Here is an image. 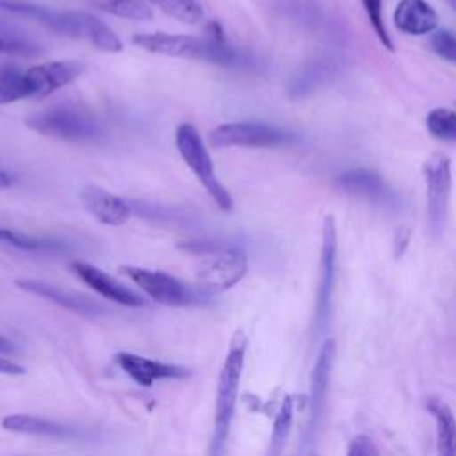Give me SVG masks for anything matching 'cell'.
Segmentation results:
<instances>
[{
    "mask_svg": "<svg viewBox=\"0 0 456 456\" xmlns=\"http://www.w3.org/2000/svg\"><path fill=\"white\" fill-rule=\"evenodd\" d=\"M0 7L23 18H30L53 34L86 39L98 50L112 53L123 50V43L116 32L94 14L84 11H53L25 0H0Z\"/></svg>",
    "mask_w": 456,
    "mask_h": 456,
    "instance_id": "1",
    "label": "cell"
},
{
    "mask_svg": "<svg viewBox=\"0 0 456 456\" xmlns=\"http://www.w3.org/2000/svg\"><path fill=\"white\" fill-rule=\"evenodd\" d=\"M132 43L150 53L203 61L217 66H235L246 61V55L230 46L226 39H216L212 36L200 37L189 34L141 32L132 36Z\"/></svg>",
    "mask_w": 456,
    "mask_h": 456,
    "instance_id": "2",
    "label": "cell"
},
{
    "mask_svg": "<svg viewBox=\"0 0 456 456\" xmlns=\"http://www.w3.org/2000/svg\"><path fill=\"white\" fill-rule=\"evenodd\" d=\"M248 338L242 331H237L232 338L228 354L224 358L223 369L217 378V390H216V408H214V435L210 444V456H221L230 426L235 413L239 385L244 369V354H246Z\"/></svg>",
    "mask_w": 456,
    "mask_h": 456,
    "instance_id": "3",
    "label": "cell"
},
{
    "mask_svg": "<svg viewBox=\"0 0 456 456\" xmlns=\"http://www.w3.org/2000/svg\"><path fill=\"white\" fill-rule=\"evenodd\" d=\"M25 125L46 137L71 142H94L103 135L100 121L89 110L75 105H55L30 114L25 118Z\"/></svg>",
    "mask_w": 456,
    "mask_h": 456,
    "instance_id": "4",
    "label": "cell"
},
{
    "mask_svg": "<svg viewBox=\"0 0 456 456\" xmlns=\"http://www.w3.org/2000/svg\"><path fill=\"white\" fill-rule=\"evenodd\" d=\"M175 144H176L180 157L183 159L187 167L196 175L198 182L203 185L207 194L214 200V203L221 210L230 212L233 207V200H232L228 189L219 182V178L214 171L210 153H208L200 132L196 130V126L191 123H180L176 128V134H175Z\"/></svg>",
    "mask_w": 456,
    "mask_h": 456,
    "instance_id": "5",
    "label": "cell"
},
{
    "mask_svg": "<svg viewBox=\"0 0 456 456\" xmlns=\"http://www.w3.org/2000/svg\"><path fill=\"white\" fill-rule=\"evenodd\" d=\"M294 142H297L296 134L260 121L224 123L208 134L210 148H278Z\"/></svg>",
    "mask_w": 456,
    "mask_h": 456,
    "instance_id": "6",
    "label": "cell"
},
{
    "mask_svg": "<svg viewBox=\"0 0 456 456\" xmlns=\"http://www.w3.org/2000/svg\"><path fill=\"white\" fill-rule=\"evenodd\" d=\"M119 271L128 276L139 289H142L153 301L167 306H183L205 301V294L200 287L187 285L185 281L162 273L142 269L135 265H121Z\"/></svg>",
    "mask_w": 456,
    "mask_h": 456,
    "instance_id": "7",
    "label": "cell"
},
{
    "mask_svg": "<svg viewBox=\"0 0 456 456\" xmlns=\"http://www.w3.org/2000/svg\"><path fill=\"white\" fill-rule=\"evenodd\" d=\"M426 178V200H428V232L433 239L444 235L447 216H449V200H451V162L444 153H433L422 166Z\"/></svg>",
    "mask_w": 456,
    "mask_h": 456,
    "instance_id": "8",
    "label": "cell"
},
{
    "mask_svg": "<svg viewBox=\"0 0 456 456\" xmlns=\"http://www.w3.org/2000/svg\"><path fill=\"white\" fill-rule=\"evenodd\" d=\"M248 271V256L235 248L223 246L208 253L196 269L198 285L205 294L223 292L237 285Z\"/></svg>",
    "mask_w": 456,
    "mask_h": 456,
    "instance_id": "9",
    "label": "cell"
},
{
    "mask_svg": "<svg viewBox=\"0 0 456 456\" xmlns=\"http://www.w3.org/2000/svg\"><path fill=\"white\" fill-rule=\"evenodd\" d=\"M337 269V228L333 216H326L321 232V264L315 297V326L322 331L328 326Z\"/></svg>",
    "mask_w": 456,
    "mask_h": 456,
    "instance_id": "10",
    "label": "cell"
},
{
    "mask_svg": "<svg viewBox=\"0 0 456 456\" xmlns=\"http://www.w3.org/2000/svg\"><path fill=\"white\" fill-rule=\"evenodd\" d=\"M86 71V64L80 61H52L36 64L27 69L32 98H45L57 89L68 86Z\"/></svg>",
    "mask_w": 456,
    "mask_h": 456,
    "instance_id": "11",
    "label": "cell"
},
{
    "mask_svg": "<svg viewBox=\"0 0 456 456\" xmlns=\"http://www.w3.org/2000/svg\"><path fill=\"white\" fill-rule=\"evenodd\" d=\"M69 269L86 283L89 285L94 292L103 296L105 299H110L114 303H119L123 306H142L144 299L135 294L132 289L118 281L114 276L107 274L105 271L94 267L93 264L75 260L69 264Z\"/></svg>",
    "mask_w": 456,
    "mask_h": 456,
    "instance_id": "12",
    "label": "cell"
},
{
    "mask_svg": "<svg viewBox=\"0 0 456 456\" xmlns=\"http://www.w3.org/2000/svg\"><path fill=\"white\" fill-rule=\"evenodd\" d=\"M84 208L102 224L121 226L132 216V207L119 196L105 191L100 185H86L78 192Z\"/></svg>",
    "mask_w": 456,
    "mask_h": 456,
    "instance_id": "13",
    "label": "cell"
},
{
    "mask_svg": "<svg viewBox=\"0 0 456 456\" xmlns=\"http://www.w3.org/2000/svg\"><path fill=\"white\" fill-rule=\"evenodd\" d=\"M114 360L134 381L142 387H150L157 379H182L192 374V370L183 365L164 363L132 353H118Z\"/></svg>",
    "mask_w": 456,
    "mask_h": 456,
    "instance_id": "14",
    "label": "cell"
},
{
    "mask_svg": "<svg viewBox=\"0 0 456 456\" xmlns=\"http://www.w3.org/2000/svg\"><path fill=\"white\" fill-rule=\"evenodd\" d=\"M333 362H335V342L331 338H328L319 349V354H317L315 365L312 369V376H310V397H308L310 433H314L317 429V426L322 419L324 408H326Z\"/></svg>",
    "mask_w": 456,
    "mask_h": 456,
    "instance_id": "15",
    "label": "cell"
},
{
    "mask_svg": "<svg viewBox=\"0 0 456 456\" xmlns=\"http://www.w3.org/2000/svg\"><path fill=\"white\" fill-rule=\"evenodd\" d=\"M16 287L28 292V294H34V296L45 297L48 301H53L59 306H62L66 310H71L75 314L96 315V314L103 312V308L98 303H94L93 299H89L86 296H80V294H75V292H69V290H62V289H59L52 283L41 281V280H16Z\"/></svg>",
    "mask_w": 456,
    "mask_h": 456,
    "instance_id": "16",
    "label": "cell"
},
{
    "mask_svg": "<svg viewBox=\"0 0 456 456\" xmlns=\"http://www.w3.org/2000/svg\"><path fill=\"white\" fill-rule=\"evenodd\" d=\"M394 23L404 34L424 36L438 27V14L426 0H401L394 11Z\"/></svg>",
    "mask_w": 456,
    "mask_h": 456,
    "instance_id": "17",
    "label": "cell"
},
{
    "mask_svg": "<svg viewBox=\"0 0 456 456\" xmlns=\"http://www.w3.org/2000/svg\"><path fill=\"white\" fill-rule=\"evenodd\" d=\"M2 428L12 433L39 435V436H50V438H71L77 435L73 428L62 422L50 420L39 415H28V413H12L4 417Z\"/></svg>",
    "mask_w": 456,
    "mask_h": 456,
    "instance_id": "18",
    "label": "cell"
},
{
    "mask_svg": "<svg viewBox=\"0 0 456 456\" xmlns=\"http://www.w3.org/2000/svg\"><path fill=\"white\" fill-rule=\"evenodd\" d=\"M426 408L435 420L436 456H456V417L451 406L438 397H429Z\"/></svg>",
    "mask_w": 456,
    "mask_h": 456,
    "instance_id": "19",
    "label": "cell"
},
{
    "mask_svg": "<svg viewBox=\"0 0 456 456\" xmlns=\"http://www.w3.org/2000/svg\"><path fill=\"white\" fill-rule=\"evenodd\" d=\"M338 185L347 194L363 198L367 201H385L388 196V187L383 178L367 169H351L338 176Z\"/></svg>",
    "mask_w": 456,
    "mask_h": 456,
    "instance_id": "20",
    "label": "cell"
},
{
    "mask_svg": "<svg viewBox=\"0 0 456 456\" xmlns=\"http://www.w3.org/2000/svg\"><path fill=\"white\" fill-rule=\"evenodd\" d=\"M32 98V87L27 69L16 66H0V105Z\"/></svg>",
    "mask_w": 456,
    "mask_h": 456,
    "instance_id": "21",
    "label": "cell"
},
{
    "mask_svg": "<svg viewBox=\"0 0 456 456\" xmlns=\"http://www.w3.org/2000/svg\"><path fill=\"white\" fill-rule=\"evenodd\" d=\"M292 419H294V401L290 395H285L274 417L267 456H281L292 428Z\"/></svg>",
    "mask_w": 456,
    "mask_h": 456,
    "instance_id": "22",
    "label": "cell"
},
{
    "mask_svg": "<svg viewBox=\"0 0 456 456\" xmlns=\"http://www.w3.org/2000/svg\"><path fill=\"white\" fill-rule=\"evenodd\" d=\"M0 242L21 251H62L66 244L50 237H32L14 230L0 228Z\"/></svg>",
    "mask_w": 456,
    "mask_h": 456,
    "instance_id": "23",
    "label": "cell"
},
{
    "mask_svg": "<svg viewBox=\"0 0 456 456\" xmlns=\"http://www.w3.org/2000/svg\"><path fill=\"white\" fill-rule=\"evenodd\" d=\"M94 7L126 20L146 21L153 16L151 7L146 0H89Z\"/></svg>",
    "mask_w": 456,
    "mask_h": 456,
    "instance_id": "24",
    "label": "cell"
},
{
    "mask_svg": "<svg viewBox=\"0 0 456 456\" xmlns=\"http://www.w3.org/2000/svg\"><path fill=\"white\" fill-rule=\"evenodd\" d=\"M428 132L445 142H456V112L447 107H435L426 116Z\"/></svg>",
    "mask_w": 456,
    "mask_h": 456,
    "instance_id": "25",
    "label": "cell"
},
{
    "mask_svg": "<svg viewBox=\"0 0 456 456\" xmlns=\"http://www.w3.org/2000/svg\"><path fill=\"white\" fill-rule=\"evenodd\" d=\"M160 11L183 23H198L203 20V9L198 0H150Z\"/></svg>",
    "mask_w": 456,
    "mask_h": 456,
    "instance_id": "26",
    "label": "cell"
},
{
    "mask_svg": "<svg viewBox=\"0 0 456 456\" xmlns=\"http://www.w3.org/2000/svg\"><path fill=\"white\" fill-rule=\"evenodd\" d=\"M0 53L18 55V57H36L41 53V48L0 23Z\"/></svg>",
    "mask_w": 456,
    "mask_h": 456,
    "instance_id": "27",
    "label": "cell"
},
{
    "mask_svg": "<svg viewBox=\"0 0 456 456\" xmlns=\"http://www.w3.org/2000/svg\"><path fill=\"white\" fill-rule=\"evenodd\" d=\"M362 5L365 9V14H367V20L372 27V30L376 32L378 39L381 41V45L387 48V50H394V43L388 36V30L385 27V20H383V7H381V0H362Z\"/></svg>",
    "mask_w": 456,
    "mask_h": 456,
    "instance_id": "28",
    "label": "cell"
},
{
    "mask_svg": "<svg viewBox=\"0 0 456 456\" xmlns=\"http://www.w3.org/2000/svg\"><path fill=\"white\" fill-rule=\"evenodd\" d=\"M429 45L433 52L442 57L444 61L456 62V36L447 30H438L431 36Z\"/></svg>",
    "mask_w": 456,
    "mask_h": 456,
    "instance_id": "29",
    "label": "cell"
},
{
    "mask_svg": "<svg viewBox=\"0 0 456 456\" xmlns=\"http://www.w3.org/2000/svg\"><path fill=\"white\" fill-rule=\"evenodd\" d=\"M346 456H379V451L372 438L367 435H356L347 447Z\"/></svg>",
    "mask_w": 456,
    "mask_h": 456,
    "instance_id": "30",
    "label": "cell"
},
{
    "mask_svg": "<svg viewBox=\"0 0 456 456\" xmlns=\"http://www.w3.org/2000/svg\"><path fill=\"white\" fill-rule=\"evenodd\" d=\"M410 239H411V230L408 226L395 228L394 240H392V251H394V258L395 260H399L404 255V251H406V248L410 244Z\"/></svg>",
    "mask_w": 456,
    "mask_h": 456,
    "instance_id": "31",
    "label": "cell"
},
{
    "mask_svg": "<svg viewBox=\"0 0 456 456\" xmlns=\"http://www.w3.org/2000/svg\"><path fill=\"white\" fill-rule=\"evenodd\" d=\"M25 372V367L9 360V358H4L0 356V374H9V376H20Z\"/></svg>",
    "mask_w": 456,
    "mask_h": 456,
    "instance_id": "32",
    "label": "cell"
},
{
    "mask_svg": "<svg viewBox=\"0 0 456 456\" xmlns=\"http://www.w3.org/2000/svg\"><path fill=\"white\" fill-rule=\"evenodd\" d=\"M12 182H14L12 175H11V173H7V171H4V169H0V189L11 187V185H12Z\"/></svg>",
    "mask_w": 456,
    "mask_h": 456,
    "instance_id": "33",
    "label": "cell"
},
{
    "mask_svg": "<svg viewBox=\"0 0 456 456\" xmlns=\"http://www.w3.org/2000/svg\"><path fill=\"white\" fill-rule=\"evenodd\" d=\"M12 351H14V346L7 338L0 337V353H12Z\"/></svg>",
    "mask_w": 456,
    "mask_h": 456,
    "instance_id": "34",
    "label": "cell"
},
{
    "mask_svg": "<svg viewBox=\"0 0 456 456\" xmlns=\"http://www.w3.org/2000/svg\"><path fill=\"white\" fill-rule=\"evenodd\" d=\"M449 4H451V7L456 11V0H449Z\"/></svg>",
    "mask_w": 456,
    "mask_h": 456,
    "instance_id": "35",
    "label": "cell"
}]
</instances>
